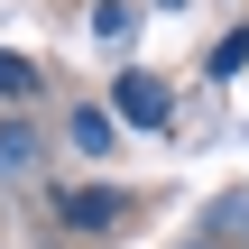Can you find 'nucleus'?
Masks as SVG:
<instances>
[{"label":"nucleus","mask_w":249,"mask_h":249,"mask_svg":"<svg viewBox=\"0 0 249 249\" xmlns=\"http://www.w3.org/2000/svg\"><path fill=\"white\" fill-rule=\"evenodd\" d=\"M111 102H120V120H139V129H166V83H157V74H139V65H129V74L111 83Z\"/></svg>","instance_id":"f257e3e1"},{"label":"nucleus","mask_w":249,"mask_h":249,"mask_svg":"<svg viewBox=\"0 0 249 249\" xmlns=\"http://www.w3.org/2000/svg\"><path fill=\"white\" fill-rule=\"evenodd\" d=\"M55 213H65L74 231H111V222H120V194H111V185H65Z\"/></svg>","instance_id":"f03ea898"},{"label":"nucleus","mask_w":249,"mask_h":249,"mask_svg":"<svg viewBox=\"0 0 249 249\" xmlns=\"http://www.w3.org/2000/svg\"><path fill=\"white\" fill-rule=\"evenodd\" d=\"M111 139H120V129H111V111H74V148H92V157H111Z\"/></svg>","instance_id":"7ed1b4c3"},{"label":"nucleus","mask_w":249,"mask_h":249,"mask_svg":"<svg viewBox=\"0 0 249 249\" xmlns=\"http://www.w3.org/2000/svg\"><path fill=\"white\" fill-rule=\"evenodd\" d=\"M18 92H37V74H28V65H18V55L0 46V102H18Z\"/></svg>","instance_id":"20e7f679"},{"label":"nucleus","mask_w":249,"mask_h":249,"mask_svg":"<svg viewBox=\"0 0 249 249\" xmlns=\"http://www.w3.org/2000/svg\"><path fill=\"white\" fill-rule=\"evenodd\" d=\"M240 65H249V28H240V37H222V46H213V74H240Z\"/></svg>","instance_id":"39448f33"}]
</instances>
